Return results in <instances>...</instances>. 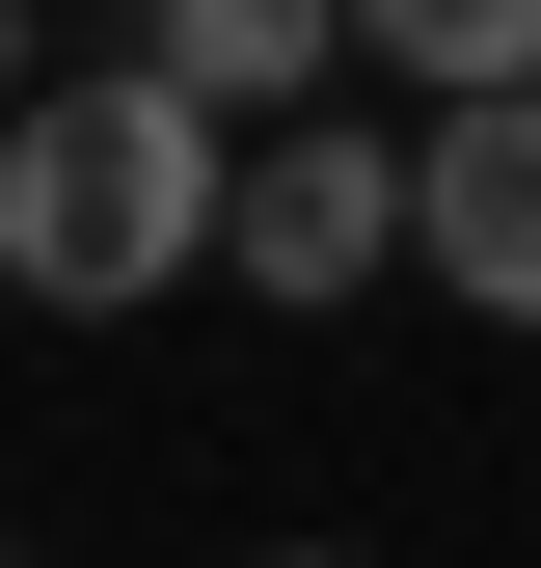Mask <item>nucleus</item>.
<instances>
[{
    "label": "nucleus",
    "instance_id": "5",
    "mask_svg": "<svg viewBox=\"0 0 541 568\" xmlns=\"http://www.w3.org/2000/svg\"><path fill=\"white\" fill-rule=\"evenodd\" d=\"M353 54H406L433 109H541V0H353Z\"/></svg>",
    "mask_w": 541,
    "mask_h": 568
},
{
    "label": "nucleus",
    "instance_id": "2",
    "mask_svg": "<svg viewBox=\"0 0 541 568\" xmlns=\"http://www.w3.org/2000/svg\"><path fill=\"white\" fill-rule=\"evenodd\" d=\"M433 244V135H353V109H298V135H244V298H379V271Z\"/></svg>",
    "mask_w": 541,
    "mask_h": 568
},
{
    "label": "nucleus",
    "instance_id": "1",
    "mask_svg": "<svg viewBox=\"0 0 541 568\" xmlns=\"http://www.w3.org/2000/svg\"><path fill=\"white\" fill-rule=\"evenodd\" d=\"M244 244V135L190 109V82H54L28 135H0V271H28L54 325H109V298H163V271H217Z\"/></svg>",
    "mask_w": 541,
    "mask_h": 568
},
{
    "label": "nucleus",
    "instance_id": "4",
    "mask_svg": "<svg viewBox=\"0 0 541 568\" xmlns=\"http://www.w3.org/2000/svg\"><path fill=\"white\" fill-rule=\"evenodd\" d=\"M433 271L488 325H541V109H433Z\"/></svg>",
    "mask_w": 541,
    "mask_h": 568
},
{
    "label": "nucleus",
    "instance_id": "3",
    "mask_svg": "<svg viewBox=\"0 0 541 568\" xmlns=\"http://www.w3.org/2000/svg\"><path fill=\"white\" fill-rule=\"evenodd\" d=\"M325 54H353V0H135V82H190L217 135H298Z\"/></svg>",
    "mask_w": 541,
    "mask_h": 568
},
{
    "label": "nucleus",
    "instance_id": "6",
    "mask_svg": "<svg viewBox=\"0 0 541 568\" xmlns=\"http://www.w3.org/2000/svg\"><path fill=\"white\" fill-rule=\"evenodd\" d=\"M28 109H54V82H28V0H0V135H28Z\"/></svg>",
    "mask_w": 541,
    "mask_h": 568
}]
</instances>
